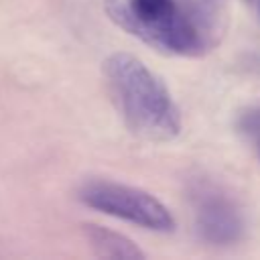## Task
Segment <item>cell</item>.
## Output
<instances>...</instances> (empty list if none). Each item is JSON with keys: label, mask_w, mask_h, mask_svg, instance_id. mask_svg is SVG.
Here are the masks:
<instances>
[{"label": "cell", "mask_w": 260, "mask_h": 260, "mask_svg": "<svg viewBox=\"0 0 260 260\" xmlns=\"http://www.w3.org/2000/svg\"><path fill=\"white\" fill-rule=\"evenodd\" d=\"M79 201L106 215L130 221L150 232H173L175 219L169 207L152 193L116 183V181H87L79 193Z\"/></svg>", "instance_id": "cell-3"}, {"label": "cell", "mask_w": 260, "mask_h": 260, "mask_svg": "<svg viewBox=\"0 0 260 260\" xmlns=\"http://www.w3.org/2000/svg\"><path fill=\"white\" fill-rule=\"evenodd\" d=\"M104 77L126 126L140 138L167 142L181 132L179 108L158 75L130 53H112Z\"/></svg>", "instance_id": "cell-2"}, {"label": "cell", "mask_w": 260, "mask_h": 260, "mask_svg": "<svg viewBox=\"0 0 260 260\" xmlns=\"http://www.w3.org/2000/svg\"><path fill=\"white\" fill-rule=\"evenodd\" d=\"M83 236L100 258H116V260H140L144 258V252L126 236L108 230L98 223H83L81 225Z\"/></svg>", "instance_id": "cell-5"}, {"label": "cell", "mask_w": 260, "mask_h": 260, "mask_svg": "<svg viewBox=\"0 0 260 260\" xmlns=\"http://www.w3.org/2000/svg\"><path fill=\"white\" fill-rule=\"evenodd\" d=\"M238 130L260 158V108L244 110L238 118Z\"/></svg>", "instance_id": "cell-6"}, {"label": "cell", "mask_w": 260, "mask_h": 260, "mask_svg": "<svg viewBox=\"0 0 260 260\" xmlns=\"http://www.w3.org/2000/svg\"><path fill=\"white\" fill-rule=\"evenodd\" d=\"M193 219L199 238L213 246H230L242 240L246 221L238 203L217 185L207 181L193 183L189 191Z\"/></svg>", "instance_id": "cell-4"}, {"label": "cell", "mask_w": 260, "mask_h": 260, "mask_svg": "<svg viewBox=\"0 0 260 260\" xmlns=\"http://www.w3.org/2000/svg\"><path fill=\"white\" fill-rule=\"evenodd\" d=\"M106 14L152 49L195 57L209 49L211 12L201 0H106Z\"/></svg>", "instance_id": "cell-1"}]
</instances>
